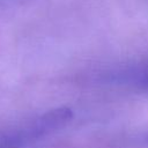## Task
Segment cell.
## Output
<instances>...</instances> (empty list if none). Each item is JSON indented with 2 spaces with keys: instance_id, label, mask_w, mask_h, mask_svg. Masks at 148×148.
<instances>
[]
</instances>
